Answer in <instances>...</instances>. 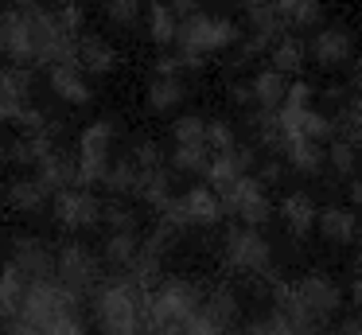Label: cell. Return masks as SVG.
Masks as SVG:
<instances>
[{
	"label": "cell",
	"instance_id": "obj_28",
	"mask_svg": "<svg viewBox=\"0 0 362 335\" xmlns=\"http://www.w3.org/2000/svg\"><path fill=\"white\" fill-rule=\"evenodd\" d=\"M211 160H214V148L206 144V140H199V144H175L172 148V168L175 171H187V176H206Z\"/></svg>",
	"mask_w": 362,
	"mask_h": 335
},
{
	"label": "cell",
	"instance_id": "obj_36",
	"mask_svg": "<svg viewBox=\"0 0 362 335\" xmlns=\"http://www.w3.org/2000/svg\"><path fill=\"white\" fill-rule=\"evenodd\" d=\"M206 144L214 148V152H230V148L238 144V132L230 121H206Z\"/></svg>",
	"mask_w": 362,
	"mask_h": 335
},
{
	"label": "cell",
	"instance_id": "obj_38",
	"mask_svg": "<svg viewBox=\"0 0 362 335\" xmlns=\"http://www.w3.org/2000/svg\"><path fill=\"white\" fill-rule=\"evenodd\" d=\"M284 106L308 109V106H312V86H308V82H288V98H284Z\"/></svg>",
	"mask_w": 362,
	"mask_h": 335
},
{
	"label": "cell",
	"instance_id": "obj_21",
	"mask_svg": "<svg viewBox=\"0 0 362 335\" xmlns=\"http://www.w3.org/2000/svg\"><path fill=\"white\" fill-rule=\"evenodd\" d=\"M250 86H253V101L261 109H281L284 98H288V74H281L276 67H261L250 78Z\"/></svg>",
	"mask_w": 362,
	"mask_h": 335
},
{
	"label": "cell",
	"instance_id": "obj_16",
	"mask_svg": "<svg viewBox=\"0 0 362 335\" xmlns=\"http://www.w3.org/2000/svg\"><path fill=\"white\" fill-rule=\"evenodd\" d=\"M4 199H8V207L20 210V215H40L55 195H51V187L43 183L40 176H16L4 187Z\"/></svg>",
	"mask_w": 362,
	"mask_h": 335
},
{
	"label": "cell",
	"instance_id": "obj_35",
	"mask_svg": "<svg viewBox=\"0 0 362 335\" xmlns=\"http://www.w3.org/2000/svg\"><path fill=\"white\" fill-rule=\"evenodd\" d=\"M102 222L110 226V230H136V210L129 207L125 199H110L102 210Z\"/></svg>",
	"mask_w": 362,
	"mask_h": 335
},
{
	"label": "cell",
	"instance_id": "obj_18",
	"mask_svg": "<svg viewBox=\"0 0 362 335\" xmlns=\"http://www.w3.org/2000/svg\"><path fill=\"white\" fill-rule=\"evenodd\" d=\"M281 218H284V226H288L292 238H308V234L315 230L320 207H315V199L308 191H288L281 199Z\"/></svg>",
	"mask_w": 362,
	"mask_h": 335
},
{
	"label": "cell",
	"instance_id": "obj_5",
	"mask_svg": "<svg viewBox=\"0 0 362 335\" xmlns=\"http://www.w3.org/2000/svg\"><path fill=\"white\" fill-rule=\"evenodd\" d=\"M222 261H226L230 273L238 277H253V280H269V285H281L276 280V269H273V246L269 238L261 234V226H245V222H234L222 238Z\"/></svg>",
	"mask_w": 362,
	"mask_h": 335
},
{
	"label": "cell",
	"instance_id": "obj_48",
	"mask_svg": "<svg viewBox=\"0 0 362 335\" xmlns=\"http://www.w3.org/2000/svg\"><path fill=\"white\" fill-rule=\"evenodd\" d=\"M0 121H4V113H0Z\"/></svg>",
	"mask_w": 362,
	"mask_h": 335
},
{
	"label": "cell",
	"instance_id": "obj_22",
	"mask_svg": "<svg viewBox=\"0 0 362 335\" xmlns=\"http://www.w3.org/2000/svg\"><path fill=\"white\" fill-rule=\"evenodd\" d=\"M183 98H187L183 74H156L148 82V109L152 113H172L175 106H183Z\"/></svg>",
	"mask_w": 362,
	"mask_h": 335
},
{
	"label": "cell",
	"instance_id": "obj_9",
	"mask_svg": "<svg viewBox=\"0 0 362 335\" xmlns=\"http://www.w3.org/2000/svg\"><path fill=\"white\" fill-rule=\"evenodd\" d=\"M55 257H59V249L47 246V238H40V234H16L12 246H8V261L16 265L28 280L55 277Z\"/></svg>",
	"mask_w": 362,
	"mask_h": 335
},
{
	"label": "cell",
	"instance_id": "obj_24",
	"mask_svg": "<svg viewBox=\"0 0 362 335\" xmlns=\"http://www.w3.org/2000/svg\"><path fill=\"white\" fill-rule=\"evenodd\" d=\"M144 16H148V35L152 43L160 47H175V35H180V16H175V8L168 4V0H152L148 8H144Z\"/></svg>",
	"mask_w": 362,
	"mask_h": 335
},
{
	"label": "cell",
	"instance_id": "obj_6",
	"mask_svg": "<svg viewBox=\"0 0 362 335\" xmlns=\"http://www.w3.org/2000/svg\"><path fill=\"white\" fill-rule=\"evenodd\" d=\"M55 277L71 288L78 300H90L98 293V285L105 280V269H102V257L86 246V242H63L59 246V257H55Z\"/></svg>",
	"mask_w": 362,
	"mask_h": 335
},
{
	"label": "cell",
	"instance_id": "obj_32",
	"mask_svg": "<svg viewBox=\"0 0 362 335\" xmlns=\"http://www.w3.org/2000/svg\"><path fill=\"white\" fill-rule=\"evenodd\" d=\"M206 140V117L199 113H183L172 121V144H199Z\"/></svg>",
	"mask_w": 362,
	"mask_h": 335
},
{
	"label": "cell",
	"instance_id": "obj_17",
	"mask_svg": "<svg viewBox=\"0 0 362 335\" xmlns=\"http://www.w3.org/2000/svg\"><path fill=\"white\" fill-rule=\"evenodd\" d=\"M74 62H78L86 74L102 78L117 67V51H113L102 35H74Z\"/></svg>",
	"mask_w": 362,
	"mask_h": 335
},
{
	"label": "cell",
	"instance_id": "obj_30",
	"mask_svg": "<svg viewBox=\"0 0 362 335\" xmlns=\"http://www.w3.org/2000/svg\"><path fill=\"white\" fill-rule=\"evenodd\" d=\"M358 152H362V148L351 144L346 137H331L327 140V168L335 171V176L351 179L354 171H358Z\"/></svg>",
	"mask_w": 362,
	"mask_h": 335
},
{
	"label": "cell",
	"instance_id": "obj_3",
	"mask_svg": "<svg viewBox=\"0 0 362 335\" xmlns=\"http://www.w3.org/2000/svg\"><path fill=\"white\" fill-rule=\"evenodd\" d=\"M90 300H94V324L102 335H144V300H148V288L129 280L125 273L105 277Z\"/></svg>",
	"mask_w": 362,
	"mask_h": 335
},
{
	"label": "cell",
	"instance_id": "obj_33",
	"mask_svg": "<svg viewBox=\"0 0 362 335\" xmlns=\"http://www.w3.org/2000/svg\"><path fill=\"white\" fill-rule=\"evenodd\" d=\"M238 335H300V331L281 316V312H265V316L242 324V331H238Z\"/></svg>",
	"mask_w": 362,
	"mask_h": 335
},
{
	"label": "cell",
	"instance_id": "obj_25",
	"mask_svg": "<svg viewBox=\"0 0 362 335\" xmlns=\"http://www.w3.org/2000/svg\"><path fill=\"white\" fill-rule=\"evenodd\" d=\"M136 183H141V168H136L133 156H121V160H110V171H105V191L113 199H133Z\"/></svg>",
	"mask_w": 362,
	"mask_h": 335
},
{
	"label": "cell",
	"instance_id": "obj_4",
	"mask_svg": "<svg viewBox=\"0 0 362 335\" xmlns=\"http://www.w3.org/2000/svg\"><path fill=\"white\" fill-rule=\"evenodd\" d=\"M242 43V28L230 16H211V12H191L180 16V35H175V51L183 55L187 70H199L214 51H234Z\"/></svg>",
	"mask_w": 362,
	"mask_h": 335
},
{
	"label": "cell",
	"instance_id": "obj_13",
	"mask_svg": "<svg viewBox=\"0 0 362 335\" xmlns=\"http://www.w3.org/2000/svg\"><path fill=\"white\" fill-rule=\"evenodd\" d=\"M47 82H51V93H59L66 106H86V101L94 98V90H90V82H86V70L74 59L47 67Z\"/></svg>",
	"mask_w": 362,
	"mask_h": 335
},
{
	"label": "cell",
	"instance_id": "obj_11",
	"mask_svg": "<svg viewBox=\"0 0 362 335\" xmlns=\"http://www.w3.org/2000/svg\"><path fill=\"white\" fill-rule=\"evenodd\" d=\"M312 59L320 62V67H343V62L354 59V35L343 28V23H331V28H320L315 31L312 43Z\"/></svg>",
	"mask_w": 362,
	"mask_h": 335
},
{
	"label": "cell",
	"instance_id": "obj_43",
	"mask_svg": "<svg viewBox=\"0 0 362 335\" xmlns=\"http://www.w3.org/2000/svg\"><path fill=\"white\" fill-rule=\"evenodd\" d=\"M351 203L362 210V179H351Z\"/></svg>",
	"mask_w": 362,
	"mask_h": 335
},
{
	"label": "cell",
	"instance_id": "obj_10",
	"mask_svg": "<svg viewBox=\"0 0 362 335\" xmlns=\"http://www.w3.org/2000/svg\"><path fill=\"white\" fill-rule=\"evenodd\" d=\"M284 164H288V171H296V176H323L327 171V144H320V140L304 137V132H296V137H284V148H281Z\"/></svg>",
	"mask_w": 362,
	"mask_h": 335
},
{
	"label": "cell",
	"instance_id": "obj_2",
	"mask_svg": "<svg viewBox=\"0 0 362 335\" xmlns=\"http://www.w3.org/2000/svg\"><path fill=\"white\" fill-rule=\"evenodd\" d=\"M203 288L187 277H164L144 300V335H183L203 312Z\"/></svg>",
	"mask_w": 362,
	"mask_h": 335
},
{
	"label": "cell",
	"instance_id": "obj_1",
	"mask_svg": "<svg viewBox=\"0 0 362 335\" xmlns=\"http://www.w3.org/2000/svg\"><path fill=\"white\" fill-rule=\"evenodd\" d=\"M276 296V312L296 327L300 335L308 331H323L331 319L343 308V288L339 280H331L327 273H304L296 280H281L273 288Z\"/></svg>",
	"mask_w": 362,
	"mask_h": 335
},
{
	"label": "cell",
	"instance_id": "obj_8",
	"mask_svg": "<svg viewBox=\"0 0 362 335\" xmlns=\"http://www.w3.org/2000/svg\"><path fill=\"white\" fill-rule=\"evenodd\" d=\"M222 207H226V215H234L245 226H265L273 218V199H269L265 183L257 176H242L234 187H226L222 191Z\"/></svg>",
	"mask_w": 362,
	"mask_h": 335
},
{
	"label": "cell",
	"instance_id": "obj_12",
	"mask_svg": "<svg viewBox=\"0 0 362 335\" xmlns=\"http://www.w3.org/2000/svg\"><path fill=\"white\" fill-rule=\"evenodd\" d=\"M180 207H183V215H187L191 230H195V226H203V230H206V226H218L222 215H226V207H222V195L214 191L211 183L183 191V195H180Z\"/></svg>",
	"mask_w": 362,
	"mask_h": 335
},
{
	"label": "cell",
	"instance_id": "obj_15",
	"mask_svg": "<svg viewBox=\"0 0 362 335\" xmlns=\"http://www.w3.org/2000/svg\"><path fill=\"white\" fill-rule=\"evenodd\" d=\"M315 230L323 234V238L331 242V246H351V242H358L362 234V222H358V210L351 207H323L320 218H315Z\"/></svg>",
	"mask_w": 362,
	"mask_h": 335
},
{
	"label": "cell",
	"instance_id": "obj_20",
	"mask_svg": "<svg viewBox=\"0 0 362 335\" xmlns=\"http://www.w3.org/2000/svg\"><path fill=\"white\" fill-rule=\"evenodd\" d=\"M203 316L211 319V324H218V327H226V331H234L238 319H242V304H238V293H234V288H226V285L211 288V293L203 296Z\"/></svg>",
	"mask_w": 362,
	"mask_h": 335
},
{
	"label": "cell",
	"instance_id": "obj_26",
	"mask_svg": "<svg viewBox=\"0 0 362 335\" xmlns=\"http://www.w3.org/2000/svg\"><path fill=\"white\" fill-rule=\"evenodd\" d=\"M331 117H335V137H346L351 144L362 148V98L358 93H346V98L331 109Z\"/></svg>",
	"mask_w": 362,
	"mask_h": 335
},
{
	"label": "cell",
	"instance_id": "obj_44",
	"mask_svg": "<svg viewBox=\"0 0 362 335\" xmlns=\"http://www.w3.org/2000/svg\"><path fill=\"white\" fill-rule=\"evenodd\" d=\"M234 4H242L245 12H250V8H257V4H265V0H234Z\"/></svg>",
	"mask_w": 362,
	"mask_h": 335
},
{
	"label": "cell",
	"instance_id": "obj_31",
	"mask_svg": "<svg viewBox=\"0 0 362 335\" xmlns=\"http://www.w3.org/2000/svg\"><path fill=\"white\" fill-rule=\"evenodd\" d=\"M144 16V0H105V20L121 31H133Z\"/></svg>",
	"mask_w": 362,
	"mask_h": 335
},
{
	"label": "cell",
	"instance_id": "obj_14",
	"mask_svg": "<svg viewBox=\"0 0 362 335\" xmlns=\"http://www.w3.org/2000/svg\"><path fill=\"white\" fill-rule=\"evenodd\" d=\"M35 176L51 187V195L66 191V187H78V152H66V148H51L40 164H35Z\"/></svg>",
	"mask_w": 362,
	"mask_h": 335
},
{
	"label": "cell",
	"instance_id": "obj_46",
	"mask_svg": "<svg viewBox=\"0 0 362 335\" xmlns=\"http://www.w3.org/2000/svg\"><path fill=\"white\" fill-rule=\"evenodd\" d=\"M0 164H4V152H0Z\"/></svg>",
	"mask_w": 362,
	"mask_h": 335
},
{
	"label": "cell",
	"instance_id": "obj_34",
	"mask_svg": "<svg viewBox=\"0 0 362 335\" xmlns=\"http://www.w3.org/2000/svg\"><path fill=\"white\" fill-rule=\"evenodd\" d=\"M129 156H133V160H136V168H141V171H152V168H168V164H172V160H168V156H164V148H160L156 140H148V137H144V140H136V144H133V152H129Z\"/></svg>",
	"mask_w": 362,
	"mask_h": 335
},
{
	"label": "cell",
	"instance_id": "obj_37",
	"mask_svg": "<svg viewBox=\"0 0 362 335\" xmlns=\"http://www.w3.org/2000/svg\"><path fill=\"white\" fill-rule=\"evenodd\" d=\"M284 171H288L284 156H281V160H265V164L257 168V179H261L265 187H273V183H281V179H284Z\"/></svg>",
	"mask_w": 362,
	"mask_h": 335
},
{
	"label": "cell",
	"instance_id": "obj_39",
	"mask_svg": "<svg viewBox=\"0 0 362 335\" xmlns=\"http://www.w3.org/2000/svg\"><path fill=\"white\" fill-rule=\"evenodd\" d=\"M183 335H230V331H226V327H218V324H211V319L199 312V316L187 324V331H183Z\"/></svg>",
	"mask_w": 362,
	"mask_h": 335
},
{
	"label": "cell",
	"instance_id": "obj_7",
	"mask_svg": "<svg viewBox=\"0 0 362 335\" xmlns=\"http://www.w3.org/2000/svg\"><path fill=\"white\" fill-rule=\"evenodd\" d=\"M102 210H105V203L94 195V187H66V191H59L55 199H51L55 222L71 234L94 230V226L102 222Z\"/></svg>",
	"mask_w": 362,
	"mask_h": 335
},
{
	"label": "cell",
	"instance_id": "obj_45",
	"mask_svg": "<svg viewBox=\"0 0 362 335\" xmlns=\"http://www.w3.org/2000/svg\"><path fill=\"white\" fill-rule=\"evenodd\" d=\"M4 207H8V199H4V195H0V215H4Z\"/></svg>",
	"mask_w": 362,
	"mask_h": 335
},
{
	"label": "cell",
	"instance_id": "obj_19",
	"mask_svg": "<svg viewBox=\"0 0 362 335\" xmlns=\"http://www.w3.org/2000/svg\"><path fill=\"white\" fill-rule=\"evenodd\" d=\"M288 35V23H284V16L276 12L273 0H265V4L250 8V39H257L265 51H273L276 39Z\"/></svg>",
	"mask_w": 362,
	"mask_h": 335
},
{
	"label": "cell",
	"instance_id": "obj_23",
	"mask_svg": "<svg viewBox=\"0 0 362 335\" xmlns=\"http://www.w3.org/2000/svg\"><path fill=\"white\" fill-rule=\"evenodd\" d=\"M308 59H312V47H308L304 39H296V35L276 39L273 51H269V67H276L281 74H288V78H292V74H300Z\"/></svg>",
	"mask_w": 362,
	"mask_h": 335
},
{
	"label": "cell",
	"instance_id": "obj_27",
	"mask_svg": "<svg viewBox=\"0 0 362 335\" xmlns=\"http://www.w3.org/2000/svg\"><path fill=\"white\" fill-rule=\"evenodd\" d=\"M136 249H141V234L136 230H110L105 234V246H102V261H110L113 269H129Z\"/></svg>",
	"mask_w": 362,
	"mask_h": 335
},
{
	"label": "cell",
	"instance_id": "obj_47",
	"mask_svg": "<svg viewBox=\"0 0 362 335\" xmlns=\"http://www.w3.org/2000/svg\"><path fill=\"white\" fill-rule=\"evenodd\" d=\"M308 335H320V331H308Z\"/></svg>",
	"mask_w": 362,
	"mask_h": 335
},
{
	"label": "cell",
	"instance_id": "obj_42",
	"mask_svg": "<svg viewBox=\"0 0 362 335\" xmlns=\"http://www.w3.org/2000/svg\"><path fill=\"white\" fill-rule=\"evenodd\" d=\"M8 55V23H4V16H0V59Z\"/></svg>",
	"mask_w": 362,
	"mask_h": 335
},
{
	"label": "cell",
	"instance_id": "obj_41",
	"mask_svg": "<svg viewBox=\"0 0 362 335\" xmlns=\"http://www.w3.org/2000/svg\"><path fill=\"white\" fill-rule=\"evenodd\" d=\"M172 8H175V16H191V12H199V0H172Z\"/></svg>",
	"mask_w": 362,
	"mask_h": 335
},
{
	"label": "cell",
	"instance_id": "obj_40",
	"mask_svg": "<svg viewBox=\"0 0 362 335\" xmlns=\"http://www.w3.org/2000/svg\"><path fill=\"white\" fill-rule=\"evenodd\" d=\"M351 93H358V98H362V59L351 67Z\"/></svg>",
	"mask_w": 362,
	"mask_h": 335
},
{
	"label": "cell",
	"instance_id": "obj_29",
	"mask_svg": "<svg viewBox=\"0 0 362 335\" xmlns=\"http://www.w3.org/2000/svg\"><path fill=\"white\" fill-rule=\"evenodd\" d=\"M276 4V12L284 16V23L288 28H320V20H323V4L320 0H273Z\"/></svg>",
	"mask_w": 362,
	"mask_h": 335
}]
</instances>
